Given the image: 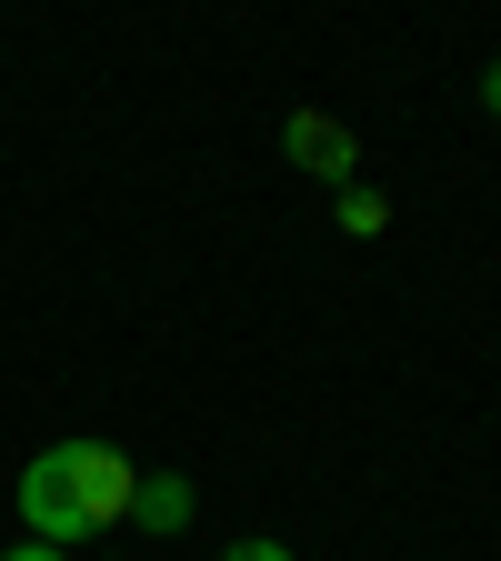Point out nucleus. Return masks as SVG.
Segmentation results:
<instances>
[{
	"label": "nucleus",
	"instance_id": "obj_7",
	"mask_svg": "<svg viewBox=\"0 0 501 561\" xmlns=\"http://www.w3.org/2000/svg\"><path fill=\"white\" fill-rule=\"evenodd\" d=\"M0 561H70L60 541H21V551H0Z\"/></svg>",
	"mask_w": 501,
	"mask_h": 561
},
{
	"label": "nucleus",
	"instance_id": "obj_4",
	"mask_svg": "<svg viewBox=\"0 0 501 561\" xmlns=\"http://www.w3.org/2000/svg\"><path fill=\"white\" fill-rule=\"evenodd\" d=\"M191 512H201V491L181 471H140V491H130V522L140 531H191Z\"/></svg>",
	"mask_w": 501,
	"mask_h": 561
},
{
	"label": "nucleus",
	"instance_id": "obj_8",
	"mask_svg": "<svg viewBox=\"0 0 501 561\" xmlns=\"http://www.w3.org/2000/svg\"><path fill=\"white\" fill-rule=\"evenodd\" d=\"M481 111H491V121H501V60H491V70H481Z\"/></svg>",
	"mask_w": 501,
	"mask_h": 561
},
{
	"label": "nucleus",
	"instance_id": "obj_5",
	"mask_svg": "<svg viewBox=\"0 0 501 561\" xmlns=\"http://www.w3.org/2000/svg\"><path fill=\"white\" fill-rule=\"evenodd\" d=\"M382 221H391V201L372 181H341V231H382Z\"/></svg>",
	"mask_w": 501,
	"mask_h": 561
},
{
	"label": "nucleus",
	"instance_id": "obj_1",
	"mask_svg": "<svg viewBox=\"0 0 501 561\" xmlns=\"http://www.w3.org/2000/svg\"><path fill=\"white\" fill-rule=\"evenodd\" d=\"M50 461H60V481H70V502L91 512V531L130 522V491H140V471H130V461H121L111 442H60Z\"/></svg>",
	"mask_w": 501,
	"mask_h": 561
},
{
	"label": "nucleus",
	"instance_id": "obj_2",
	"mask_svg": "<svg viewBox=\"0 0 501 561\" xmlns=\"http://www.w3.org/2000/svg\"><path fill=\"white\" fill-rule=\"evenodd\" d=\"M281 151L301 161V181H362V140H351V121H331V111H292L281 121Z\"/></svg>",
	"mask_w": 501,
	"mask_h": 561
},
{
	"label": "nucleus",
	"instance_id": "obj_6",
	"mask_svg": "<svg viewBox=\"0 0 501 561\" xmlns=\"http://www.w3.org/2000/svg\"><path fill=\"white\" fill-rule=\"evenodd\" d=\"M221 561H301V551H292V541H261V531H251V541H231Z\"/></svg>",
	"mask_w": 501,
	"mask_h": 561
},
{
	"label": "nucleus",
	"instance_id": "obj_3",
	"mask_svg": "<svg viewBox=\"0 0 501 561\" xmlns=\"http://www.w3.org/2000/svg\"><path fill=\"white\" fill-rule=\"evenodd\" d=\"M21 522H31V541H60V551H70V541H91V512L70 502V481H60L50 451L21 471Z\"/></svg>",
	"mask_w": 501,
	"mask_h": 561
}]
</instances>
